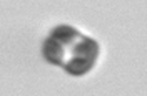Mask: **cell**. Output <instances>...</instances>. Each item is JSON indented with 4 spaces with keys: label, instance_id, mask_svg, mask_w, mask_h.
I'll list each match as a JSON object with an SVG mask.
<instances>
[{
    "label": "cell",
    "instance_id": "cell-1",
    "mask_svg": "<svg viewBox=\"0 0 147 96\" xmlns=\"http://www.w3.org/2000/svg\"><path fill=\"white\" fill-rule=\"evenodd\" d=\"M97 56H99V43L89 36L80 35L72 45L67 46L65 61L62 66L69 75L82 76L94 66Z\"/></svg>",
    "mask_w": 147,
    "mask_h": 96
},
{
    "label": "cell",
    "instance_id": "cell-2",
    "mask_svg": "<svg viewBox=\"0 0 147 96\" xmlns=\"http://www.w3.org/2000/svg\"><path fill=\"white\" fill-rule=\"evenodd\" d=\"M44 56L49 63H54V65H64L65 61V46L59 40H55L52 36H49L44 43Z\"/></svg>",
    "mask_w": 147,
    "mask_h": 96
}]
</instances>
